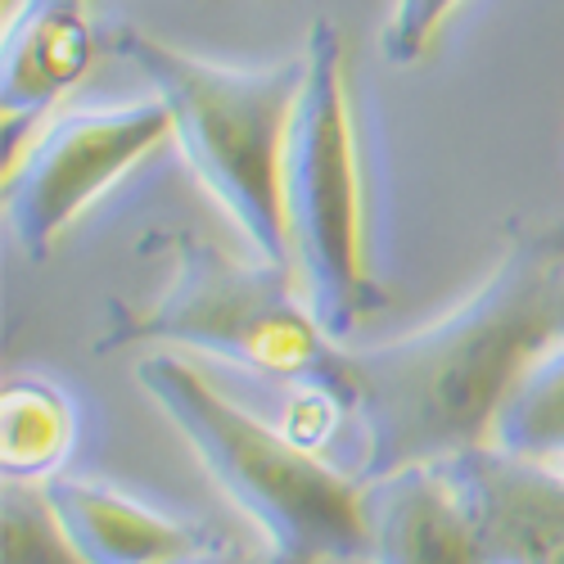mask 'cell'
<instances>
[{
  "label": "cell",
  "instance_id": "7",
  "mask_svg": "<svg viewBox=\"0 0 564 564\" xmlns=\"http://www.w3.org/2000/svg\"><path fill=\"white\" fill-rule=\"evenodd\" d=\"M36 492L77 564H159L167 555H185L230 538L258 542L230 524H217L199 506H176L90 465L68 469Z\"/></svg>",
  "mask_w": 564,
  "mask_h": 564
},
{
  "label": "cell",
  "instance_id": "13",
  "mask_svg": "<svg viewBox=\"0 0 564 564\" xmlns=\"http://www.w3.org/2000/svg\"><path fill=\"white\" fill-rule=\"evenodd\" d=\"M271 551H262L258 542H213V546H199V551H185V555H167L159 564H267Z\"/></svg>",
  "mask_w": 564,
  "mask_h": 564
},
{
  "label": "cell",
  "instance_id": "6",
  "mask_svg": "<svg viewBox=\"0 0 564 564\" xmlns=\"http://www.w3.org/2000/svg\"><path fill=\"white\" fill-rule=\"evenodd\" d=\"M163 140H172V118L159 100L59 105L36 118L6 154L0 204L10 240L41 262Z\"/></svg>",
  "mask_w": 564,
  "mask_h": 564
},
{
  "label": "cell",
  "instance_id": "10",
  "mask_svg": "<svg viewBox=\"0 0 564 564\" xmlns=\"http://www.w3.org/2000/svg\"><path fill=\"white\" fill-rule=\"evenodd\" d=\"M86 420L77 398L41 370H10L0 389V479L45 488L82 465Z\"/></svg>",
  "mask_w": 564,
  "mask_h": 564
},
{
  "label": "cell",
  "instance_id": "1",
  "mask_svg": "<svg viewBox=\"0 0 564 564\" xmlns=\"http://www.w3.org/2000/svg\"><path fill=\"white\" fill-rule=\"evenodd\" d=\"M564 335V221L529 226L456 307L411 335L344 348L361 484L484 447L524 366Z\"/></svg>",
  "mask_w": 564,
  "mask_h": 564
},
{
  "label": "cell",
  "instance_id": "9",
  "mask_svg": "<svg viewBox=\"0 0 564 564\" xmlns=\"http://www.w3.org/2000/svg\"><path fill=\"white\" fill-rule=\"evenodd\" d=\"M361 564H479L469 510L443 460H420L366 479Z\"/></svg>",
  "mask_w": 564,
  "mask_h": 564
},
{
  "label": "cell",
  "instance_id": "5",
  "mask_svg": "<svg viewBox=\"0 0 564 564\" xmlns=\"http://www.w3.org/2000/svg\"><path fill=\"white\" fill-rule=\"evenodd\" d=\"M113 51L150 82L172 118V140L217 208L245 235L249 253L285 267L280 230V154L299 96L303 59L221 64L122 23Z\"/></svg>",
  "mask_w": 564,
  "mask_h": 564
},
{
  "label": "cell",
  "instance_id": "3",
  "mask_svg": "<svg viewBox=\"0 0 564 564\" xmlns=\"http://www.w3.org/2000/svg\"><path fill=\"white\" fill-rule=\"evenodd\" d=\"M299 59L303 77L280 154L285 267L321 335L352 348L361 321L384 303V294L366 262L361 150L339 28L312 19Z\"/></svg>",
  "mask_w": 564,
  "mask_h": 564
},
{
  "label": "cell",
  "instance_id": "2",
  "mask_svg": "<svg viewBox=\"0 0 564 564\" xmlns=\"http://www.w3.org/2000/svg\"><path fill=\"white\" fill-rule=\"evenodd\" d=\"M135 384L159 406L199 475L271 555H361V484H352L344 469L290 443L275 420L226 398L204 370L176 352H145L135 361Z\"/></svg>",
  "mask_w": 564,
  "mask_h": 564
},
{
  "label": "cell",
  "instance_id": "8",
  "mask_svg": "<svg viewBox=\"0 0 564 564\" xmlns=\"http://www.w3.org/2000/svg\"><path fill=\"white\" fill-rule=\"evenodd\" d=\"M100 55L90 0H6L0 6V109L6 127L55 113Z\"/></svg>",
  "mask_w": 564,
  "mask_h": 564
},
{
  "label": "cell",
  "instance_id": "4",
  "mask_svg": "<svg viewBox=\"0 0 564 564\" xmlns=\"http://www.w3.org/2000/svg\"><path fill=\"white\" fill-rule=\"evenodd\" d=\"M172 275L154 303H109L100 352L159 348L226 361L271 384H344V348L321 335L290 267L258 253L235 258L199 230H163Z\"/></svg>",
  "mask_w": 564,
  "mask_h": 564
},
{
  "label": "cell",
  "instance_id": "12",
  "mask_svg": "<svg viewBox=\"0 0 564 564\" xmlns=\"http://www.w3.org/2000/svg\"><path fill=\"white\" fill-rule=\"evenodd\" d=\"M460 6L465 0H393L380 32V55L398 68H411L438 41V32L452 23Z\"/></svg>",
  "mask_w": 564,
  "mask_h": 564
},
{
  "label": "cell",
  "instance_id": "11",
  "mask_svg": "<svg viewBox=\"0 0 564 564\" xmlns=\"http://www.w3.org/2000/svg\"><path fill=\"white\" fill-rule=\"evenodd\" d=\"M0 497H6V564H77L36 488L0 484Z\"/></svg>",
  "mask_w": 564,
  "mask_h": 564
},
{
  "label": "cell",
  "instance_id": "14",
  "mask_svg": "<svg viewBox=\"0 0 564 564\" xmlns=\"http://www.w3.org/2000/svg\"><path fill=\"white\" fill-rule=\"evenodd\" d=\"M267 564H316V560H294V555H267Z\"/></svg>",
  "mask_w": 564,
  "mask_h": 564
}]
</instances>
